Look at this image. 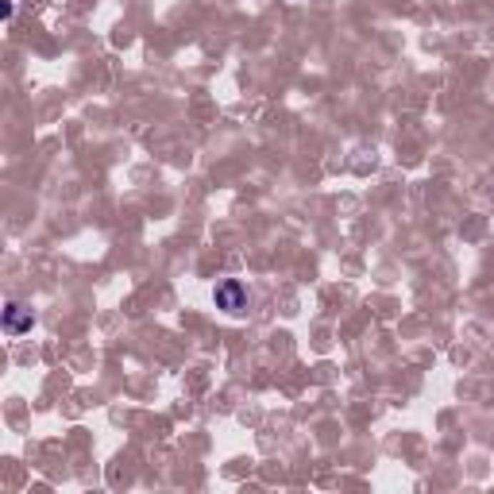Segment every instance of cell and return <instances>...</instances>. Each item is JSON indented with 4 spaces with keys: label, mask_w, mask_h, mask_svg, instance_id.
<instances>
[{
    "label": "cell",
    "mask_w": 494,
    "mask_h": 494,
    "mask_svg": "<svg viewBox=\"0 0 494 494\" xmlns=\"http://www.w3.org/2000/svg\"><path fill=\"white\" fill-rule=\"evenodd\" d=\"M213 301H216V309H224V313H243L247 309V286L240 278H224L221 286L213 290Z\"/></svg>",
    "instance_id": "obj_1"
},
{
    "label": "cell",
    "mask_w": 494,
    "mask_h": 494,
    "mask_svg": "<svg viewBox=\"0 0 494 494\" xmlns=\"http://www.w3.org/2000/svg\"><path fill=\"white\" fill-rule=\"evenodd\" d=\"M31 309L27 306H20V301H8L4 306V321H0V325H4V332L8 336H24V332H31Z\"/></svg>",
    "instance_id": "obj_2"
},
{
    "label": "cell",
    "mask_w": 494,
    "mask_h": 494,
    "mask_svg": "<svg viewBox=\"0 0 494 494\" xmlns=\"http://www.w3.org/2000/svg\"><path fill=\"white\" fill-rule=\"evenodd\" d=\"M12 16H16V4H12V0H4V4H0V20H12Z\"/></svg>",
    "instance_id": "obj_3"
}]
</instances>
